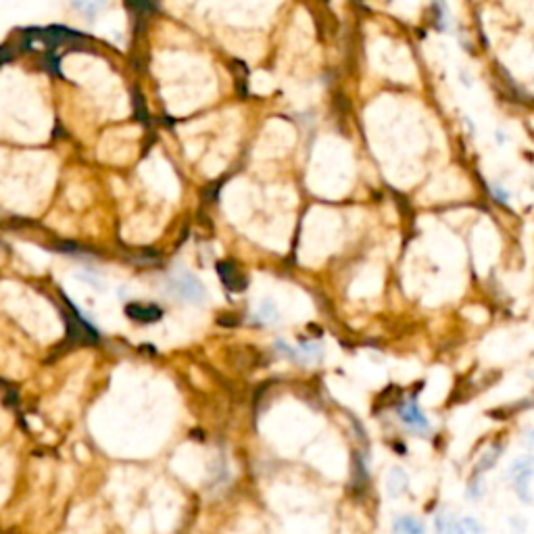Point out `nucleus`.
Returning a JSON list of instances; mask_svg holds the SVG:
<instances>
[{
    "mask_svg": "<svg viewBox=\"0 0 534 534\" xmlns=\"http://www.w3.org/2000/svg\"><path fill=\"white\" fill-rule=\"evenodd\" d=\"M167 286L171 290V294H175L188 303H205L207 301L205 284L190 272H180V274L171 276Z\"/></svg>",
    "mask_w": 534,
    "mask_h": 534,
    "instance_id": "1",
    "label": "nucleus"
},
{
    "mask_svg": "<svg viewBox=\"0 0 534 534\" xmlns=\"http://www.w3.org/2000/svg\"><path fill=\"white\" fill-rule=\"evenodd\" d=\"M534 474V457H520L511 470H509V476L516 480V491L520 494V499L524 503H530L533 497L528 493V482H530V476Z\"/></svg>",
    "mask_w": 534,
    "mask_h": 534,
    "instance_id": "2",
    "label": "nucleus"
},
{
    "mask_svg": "<svg viewBox=\"0 0 534 534\" xmlns=\"http://www.w3.org/2000/svg\"><path fill=\"white\" fill-rule=\"evenodd\" d=\"M125 315L140 324H155L163 318V311L157 305H142V303H129L125 307Z\"/></svg>",
    "mask_w": 534,
    "mask_h": 534,
    "instance_id": "3",
    "label": "nucleus"
},
{
    "mask_svg": "<svg viewBox=\"0 0 534 534\" xmlns=\"http://www.w3.org/2000/svg\"><path fill=\"white\" fill-rule=\"evenodd\" d=\"M399 415H401V419L413 428V430H428L430 428V424H428V417L424 415V411L417 407V403L410 399V401H405L401 407H399Z\"/></svg>",
    "mask_w": 534,
    "mask_h": 534,
    "instance_id": "4",
    "label": "nucleus"
},
{
    "mask_svg": "<svg viewBox=\"0 0 534 534\" xmlns=\"http://www.w3.org/2000/svg\"><path fill=\"white\" fill-rule=\"evenodd\" d=\"M217 274L224 282V286L234 292H240L247 288V280L245 276H240V272L232 265V263H217Z\"/></svg>",
    "mask_w": 534,
    "mask_h": 534,
    "instance_id": "5",
    "label": "nucleus"
},
{
    "mask_svg": "<svg viewBox=\"0 0 534 534\" xmlns=\"http://www.w3.org/2000/svg\"><path fill=\"white\" fill-rule=\"evenodd\" d=\"M410 489V478L407 474L401 470V468H393L388 472V478H386V491L390 497H401V494L407 493Z\"/></svg>",
    "mask_w": 534,
    "mask_h": 534,
    "instance_id": "6",
    "label": "nucleus"
},
{
    "mask_svg": "<svg viewBox=\"0 0 534 534\" xmlns=\"http://www.w3.org/2000/svg\"><path fill=\"white\" fill-rule=\"evenodd\" d=\"M393 533L395 534H426V528L424 524L417 520V518H411V516H401L395 520L393 524Z\"/></svg>",
    "mask_w": 534,
    "mask_h": 534,
    "instance_id": "7",
    "label": "nucleus"
},
{
    "mask_svg": "<svg viewBox=\"0 0 534 534\" xmlns=\"http://www.w3.org/2000/svg\"><path fill=\"white\" fill-rule=\"evenodd\" d=\"M501 453H503V447H501L499 443H494L493 447H491L489 451H484V455L480 457V461L476 463L474 476H482L484 472H489V470L493 468L494 463H497V459L501 457Z\"/></svg>",
    "mask_w": 534,
    "mask_h": 534,
    "instance_id": "8",
    "label": "nucleus"
},
{
    "mask_svg": "<svg viewBox=\"0 0 534 534\" xmlns=\"http://www.w3.org/2000/svg\"><path fill=\"white\" fill-rule=\"evenodd\" d=\"M296 353H298V361H318L322 359L324 349L318 342H301Z\"/></svg>",
    "mask_w": 534,
    "mask_h": 534,
    "instance_id": "9",
    "label": "nucleus"
},
{
    "mask_svg": "<svg viewBox=\"0 0 534 534\" xmlns=\"http://www.w3.org/2000/svg\"><path fill=\"white\" fill-rule=\"evenodd\" d=\"M457 534H484V528L476 518L465 516L457 522Z\"/></svg>",
    "mask_w": 534,
    "mask_h": 534,
    "instance_id": "10",
    "label": "nucleus"
},
{
    "mask_svg": "<svg viewBox=\"0 0 534 534\" xmlns=\"http://www.w3.org/2000/svg\"><path fill=\"white\" fill-rule=\"evenodd\" d=\"M105 4V0H74V6L86 15L88 19H92L98 11H100V6Z\"/></svg>",
    "mask_w": 534,
    "mask_h": 534,
    "instance_id": "11",
    "label": "nucleus"
},
{
    "mask_svg": "<svg viewBox=\"0 0 534 534\" xmlns=\"http://www.w3.org/2000/svg\"><path fill=\"white\" fill-rule=\"evenodd\" d=\"M259 318H261L265 324H274V322H278L280 313H278L276 303H274V301H263V303H261V307H259Z\"/></svg>",
    "mask_w": 534,
    "mask_h": 534,
    "instance_id": "12",
    "label": "nucleus"
},
{
    "mask_svg": "<svg viewBox=\"0 0 534 534\" xmlns=\"http://www.w3.org/2000/svg\"><path fill=\"white\" fill-rule=\"evenodd\" d=\"M434 533L436 534H457V524L451 520V516L447 513H441L436 516V522H434Z\"/></svg>",
    "mask_w": 534,
    "mask_h": 534,
    "instance_id": "13",
    "label": "nucleus"
},
{
    "mask_svg": "<svg viewBox=\"0 0 534 534\" xmlns=\"http://www.w3.org/2000/svg\"><path fill=\"white\" fill-rule=\"evenodd\" d=\"M491 192H493V197L499 201V203H501V205H507V203L511 201V192H509L505 186L497 184V182L491 184Z\"/></svg>",
    "mask_w": 534,
    "mask_h": 534,
    "instance_id": "14",
    "label": "nucleus"
},
{
    "mask_svg": "<svg viewBox=\"0 0 534 534\" xmlns=\"http://www.w3.org/2000/svg\"><path fill=\"white\" fill-rule=\"evenodd\" d=\"M497 140H499V144H505V136H503V132H497Z\"/></svg>",
    "mask_w": 534,
    "mask_h": 534,
    "instance_id": "15",
    "label": "nucleus"
},
{
    "mask_svg": "<svg viewBox=\"0 0 534 534\" xmlns=\"http://www.w3.org/2000/svg\"><path fill=\"white\" fill-rule=\"evenodd\" d=\"M530 441H533V443H534V430H533V434H530Z\"/></svg>",
    "mask_w": 534,
    "mask_h": 534,
    "instance_id": "16",
    "label": "nucleus"
}]
</instances>
